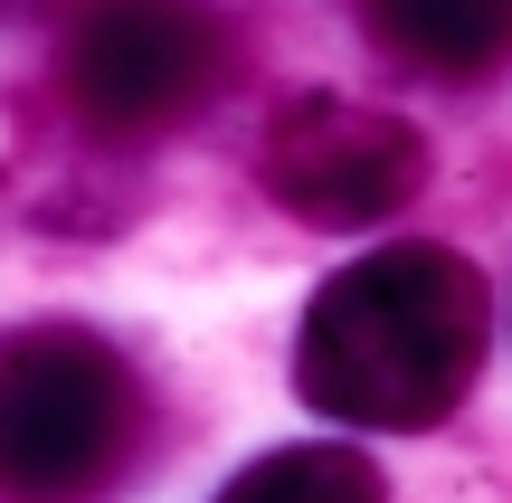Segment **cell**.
<instances>
[{"label":"cell","mask_w":512,"mask_h":503,"mask_svg":"<svg viewBox=\"0 0 512 503\" xmlns=\"http://www.w3.org/2000/svg\"><path fill=\"white\" fill-rule=\"evenodd\" d=\"M256 181L304 228H380L427 190V143L418 124L361 105V95H294L266 124Z\"/></svg>","instance_id":"277c9868"},{"label":"cell","mask_w":512,"mask_h":503,"mask_svg":"<svg viewBox=\"0 0 512 503\" xmlns=\"http://www.w3.org/2000/svg\"><path fill=\"white\" fill-rule=\"evenodd\" d=\"M351 10L399 67L446 76V86L512 67V0H351Z\"/></svg>","instance_id":"5b68a950"},{"label":"cell","mask_w":512,"mask_h":503,"mask_svg":"<svg viewBox=\"0 0 512 503\" xmlns=\"http://www.w3.org/2000/svg\"><path fill=\"white\" fill-rule=\"evenodd\" d=\"M228 19L209 0H86L67 19V95L95 133H162L219 95Z\"/></svg>","instance_id":"3957f363"},{"label":"cell","mask_w":512,"mask_h":503,"mask_svg":"<svg viewBox=\"0 0 512 503\" xmlns=\"http://www.w3.org/2000/svg\"><path fill=\"white\" fill-rule=\"evenodd\" d=\"M143 447V380L114 342L0 333V503H95Z\"/></svg>","instance_id":"7a4b0ae2"},{"label":"cell","mask_w":512,"mask_h":503,"mask_svg":"<svg viewBox=\"0 0 512 503\" xmlns=\"http://www.w3.org/2000/svg\"><path fill=\"white\" fill-rule=\"evenodd\" d=\"M219 503H389V485L361 447H323L313 437V447H275L247 475H228Z\"/></svg>","instance_id":"8992f818"},{"label":"cell","mask_w":512,"mask_h":503,"mask_svg":"<svg viewBox=\"0 0 512 503\" xmlns=\"http://www.w3.org/2000/svg\"><path fill=\"white\" fill-rule=\"evenodd\" d=\"M484 342H494L484 276L437 238H399V247H370L361 266H342L304 304L294 390H304V409L351 418V428L427 437L465 409Z\"/></svg>","instance_id":"6da1fadb"}]
</instances>
